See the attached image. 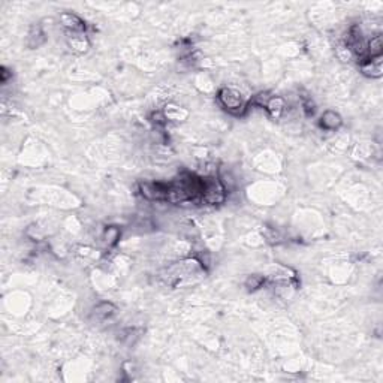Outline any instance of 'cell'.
Listing matches in <instances>:
<instances>
[{
	"label": "cell",
	"instance_id": "4",
	"mask_svg": "<svg viewBox=\"0 0 383 383\" xmlns=\"http://www.w3.org/2000/svg\"><path fill=\"white\" fill-rule=\"evenodd\" d=\"M362 73L371 78L382 76V55L379 57H368L364 59V63L361 65Z\"/></svg>",
	"mask_w": 383,
	"mask_h": 383
},
{
	"label": "cell",
	"instance_id": "11",
	"mask_svg": "<svg viewBox=\"0 0 383 383\" xmlns=\"http://www.w3.org/2000/svg\"><path fill=\"white\" fill-rule=\"evenodd\" d=\"M105 237H106L108 240H111L112 243H116V240L119 238V229H116V227H109V229L105 232Z\"/></svg>",
	"mask_w": 383,
	"mask_h": 383
},
{
	"label": "cell",
	"instance_id": "1",
	"mask_svg": "<svg viewBox=\"0 0 383 383\" xmlns=\"http://www.w3.org/2000/svg\"><path fill=\"white\" fill-rule=\"evenodd\" d=\"M202 180H204L202 201L207 204H222L225 201V187L219 181V178L209 177Z\"/></svg>",
	"mask_w": 383,
	"mask_h": 383
},
{
	"label": "cell",
	"instance_id": "2",
	"mask_svg": "<svg viewBox=\"0 0 383 383\" xmlns=\"http://www.w3.org/2000/svg\"><path fill=\"white\" fill-rule=\"evenodd\" d=\"M171 184L166 183H142L141 193L150 201H168Z\"/></svg>",
	"mask_w": 383,
	"mask_h": 383
},
{
	"label": "cell",
	"instance_id": "3",
	"mask_svg": "<svg viewBox=\"0 0 383 383\" xmlns=\"http://www.w3.org/2000/svg\"><path fill=\"white\" fill-rule=\"evenodd\" d=\"M219 101L231 112H237L238 109L243 108L244 105L243 96L232 88H222L219 91Z\"/></svg>",
	"mask_w": 383,
	"mask_h": 383
},
{
	"label": "cell",
	"instance_id": "6",
	"mask_svg": "<svg viewBox=\"0 0 383 383\" xmlns=\"http://www.w3.org/2000/svg\"><path fill=\"white\" fill-rule=\"evenodd\" d=\"M341 122L343 120H341V117L337 112L327 111V112H323V116L320 119V126L323 129H327V130H335V129H338L341 126Z\"/></svg>",
	"mask_w": 383,
	"mask_h": 383
},
{
	"label": "cell",
	"instance_id": "8",
	"mask_svg": "<svg viewBox=\"0 0 383 383\" xmlns=\"http://www.w3.org/2000/svg\"><path fill=\"white\" fill-rule=\"evenodd\" d=\"M114 312H116V307L111 302H101L93 309V316L96 319H105V317H109L111 314H114Z\"/></svg>",
	"mask_w": 383,
	"mask_h": 383
},
{
	"label": "cell",
	"instance_id": "9",
	"mask_svg": "<svg viewBox=\"0 0 383 383\" xmlns=\"http://www.w3.org/2000/svg\"><path fill=\"white\" fill-rule=\"evenodd\" d=\"M382 37L380 36H374L370 41L368 47H367V59L368 57H379V55H382Z\"/></svg>",
	"mask_w": 383,
	"mask_h": 383
},
{
	"label": "cell",
	"instance_id": "7",
	"mask_svg": "<svg viewBox=\"0 0 383 383\" xmlns=\"http://www.w3.org/2000/svg\"><path fill=\"white\" fill-rule=\"evenodd\" d=\"M265 108L268 109V112L271 114V117L274 119H279L283 112V108H284V102L281 98H270L268 102L265 105Z\"/></svg>",
	"mask_w": 383,
	"mask_h": 383
},
{
	"label": "cell",
	"instance_id": "10",
	"mask_svg": "<svg viewBox=\"0 0 383 383\" xmlns=\"http://www.w3.org/2000/svg\"><path fill=\"white\" fill-rule=\"evenodd\" d=\"M263 281H265V279L261 277V276H252V277H248V279L245 280V286L250 291H256V289H259L262 284H263Z\"/></svg>",
	"mask_w": 383,
	"mask_h": 383
},
{
	"label": "cell",
	"instance_id": "5",
	"mask_svg": "<svg viewBox=\"0 0 383 383\" xmlns=\"http://www.w3.org/2000/svg\"><path fill=\"white\" fill-rule=\"evenodd\" d=\"M60 20H62V24L69 30L70 33H84L86 26H84V23L76 17V15H73V14H63L60 17Z\"/></svg>",
	"mask_w": 383,
	"mask_h": 383
}]
</instances>
